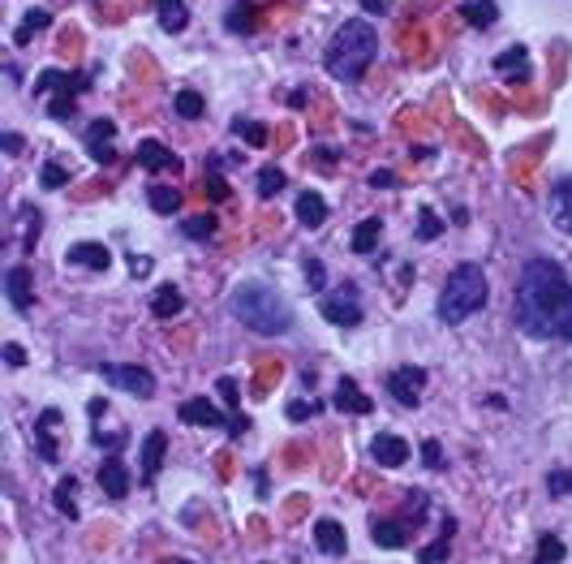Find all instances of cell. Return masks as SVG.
Returning a JSON list of instances; mask_svg holds the SVG:
<instances>
[{"mask_svg": "<svg viewBox=\"0 0 572 564\" xmlns=\"http://www.w3.org/2000/svg\"><path fill=\"white\" fill-rule=\"evenodd\" d=\"M147 203H151V207H155L160 215H172V212L181 207V190H177V185H151V190H147Z\"/></svg>", "mask_w": 572, "mask_h": 564, "instance_id": "4316f807", "label": "cell"}, {"mask_svg": "<svg viewBox=\"0 0 572 564\" xmlns=\"http://www.w3.org/2000/svg\"><path fill=\"white\" fill-rule=\"evenodd\" d=\"M250 427V418H245V413H237V418H233V423H228V435H241V431Z\"/></svg>", "mask_w": 572, "mask_h": 564, "instance_id": "c3c4849f", "label": "cell"}, {"mask_svg": "<svg viewBox=\"0 0 572 564\" xmlns=\"http://www.w3.org/2000/svg\"><path fill=\"white\" fill-rule=\"evenodd\" d=\"M117 125L112 121H95L87 130V151H90V160H99V164H112L117 160Z\"/></svg>", "mask_w": 572, "mask_h": 564, "instance_id": "9c48e42d", "label": "cell"}, {"mask_svg": "<svg viewBox=\"0 0 572 564\" xmlns=\"http://www.w3.org/2000/svg\"><path fill=\"white\" fill-rule=\"evenodd\" d=\"M495 17H499L495 0H469V5H465V22H469V26H495Z\"/></svg>", "mask_w": 572, "mask_h": 564, "instance_id": "83f0119b", "label": "cell"}, {"mask_svg": "<svg viewBox=\"0 0 572 564\" xmlns=\"http://www.w3.org/2000/svg\"><path fill=\"white\" fill-rule=\"evenodd\" d=\"M379 237H383V220H379V215H370V220H361L358 229H353V255H370V250H375L379 245Z\"/></svg>", "mask_w": 572, "mask_h": 564, "instance_id": "7402d4cb", "label": "cell"}, {"mask_svg": "<svg viewBox=\"0 0 572 564\" xmlns=\"http://www.w3.org/2000/svg\"><path fill=\"white\" fill-rule=\"evenodd\" d=\"M336 410H345V413H370L375 410V401L361 392L353 380H340L336 383Z\"/></svg>", "mask_w": 572, "mask_h": 564, "instance_id": "d6986e66", "label": "cell"}, {"mask_svg": "<svg viewBox=\"0 0 572 564\" xmlns=\"http://www.w3.org/2000/svg\"><path fill=\"white\" fill-rule=\"evenodd\" d=\"M5 362H9V366H22V362H26L22 345H14V340H9V345H5Z\"/></svg>", "mask_w": 572, "mask_h": 564, "instance_id": "7dc6e473", "label": "cell"}, {"mask_svg": "<svg viewBox=\"0 0 572 564\" xmlns=\"http://www.w3.org/2000/svg\"><path fill=\"white\" fill-rule=\"evenodd\" d=\"M297 220L306 225V229H318V225L328 220V199H323L318 190H306V194H297Z\"/></svg>", "mask_w": 572, "mask_h": 564, "instance_id": "ffe728a7", "label": "cell"}, {"mask_svg": "<svg viewBox=\"0 0 572 564\" xmlns=\"http://www.w3.org/2000/svg\"><path fill=\"white\" fill-rule=\"evenodd\" d=\"M155 14H160V26L168 35H181L190 26V9H185V0H155Z\"/></svg>", "mask_w": 572, "mask_h": 564, "instance_id": "44dd1931", "label": "cell"}, {"mask_svg": "<svg viewBox=\"0 0 572 564\" xmlns=\"http://www.w3.org/2000/svg\"><path fill=\"white\" fill-rule=\"evenodd\" d=\"M421 461H426L431 470H443V448H439V440H426V444H421Z\"/></svg>", "mask_w": 572, "mask_h": 564, "instance_id": "60d3db41", "label": "cell"}, {"mask_svg": "<svg viewBox=\"0 0 572 564\" xmlns=\"http://www.w3.org/2000/svg\"><path fill=\"white\" fill-rule=\"evenodd\" d=\"M388 5H391V0H361V9H366V14H383Z\"/></svg>", "mask_w": 572, "mask_h": 564, "instance_id": "681fc988", "label": "cell"}, {"mask_svg": "<svg viewBox=\"0 0 572 564\" xmlns=\"http://www.w3.org/2000/svg\"><path fill=\"white\" fill-rule=\"evenodd\" d=\"M564 556H568V548H564V538H556V534H542V538H538V556H534V564H564Z\"/></svg>", "mask_w": 572, "mask_h": 564, "instance_id": "f546056e", "label": "cell"}, {"mask_svg": "<svg viewBox=\"0 0 572 564\" xmlns=\"http://www.w3.org/2000/svg\"><path fill=\"white\" fill-rule=\"evenodd\" d=\"M318 310H323V319L336 323V328H358L361 323V302H358V289H353V285H345V289H336V293H323Z\"/></svg>", "mask_w": 572, "mask_h": 564, "instance_id": "8992f818", "label": "cell"}, {"mask_svg": "<svg viewBox=\"0 0 572 564\" xmlns=\"http://www.w3.org/2000/svg\"><path fill=\"white\" fill-rule=\"evenodd\" d=\"M233 130H237V134L245 138L250 147H263V142H267V130H263V125H255V121H233Z\"/></svg>", "mask_w": 572, "mask_h": 564, "instance_id": "74e56055", "label": "cell"}, {"mask_svg": "<svg viewBox=\"0 0 572 564\" xmlns=\"http://www.w3.org/2000/svg\"><path fill=\"white\" fill-rule=\"evenodd\" d=\"M138 164L147 168V172H164V168H172V172H177L181 160L168 151L164 142H155V138H142V142H138Z\"/></svg>", "mask_w": 572, "mask_h": 564, "instance_id": "7c38bea8", "label": "cell"}, {"mask_svg": "<svg viewBox=\"0 0 572 564\" xmlns=\"http://www.w3.org/2000/svg\"><path fill=\"white\" fill-rule=\"evenodd\" d=\"M448 548H452V534H443L439 543H431V548H421V556H418V560H421V564H439L443 556H448Z\"/></svg>", "mask_w": 572, "mask_h": 564, "instance_id": "f35d334b", "label": "cell"}, {"mask_svg": "<svg viewBox=\"0 0 572 564\" xmlns=\"http://www.w3.org/2000/svg\"><path fill=\"white\" fill-rule=\"evenodd\" d=\"M164 564H190V560H164Z\"/></svg>", "mask_w": 572, "mask_h": 564, "instance_id": "816d5d0a", "label": "cell"}, {"mask_svg": "<svg viewBox=\"0 0 572 564\" xmlns=\"http://www.w3.org/2000/svg\"><path fill=\"white\" fill-rule=\"evenodd\" d=\"M551 220H556V229H564L572 237V177L551 185Z\"/></svg>", "mask_w": 572, "mask_h": 564, "instance_id": "2e32d148", "label": "cell"}, {"mask_svg": "<svg viewBox=\"0 0 572 564\" xmlns=\"http://www.w3.org/2000/svg\"><path fill=\"white\" fill-rule=\"evenodd\" d=\"M99 487H104V496H112V500H125V496H130V470H125V461L120 457L99 461Z\"/></svg>", "mask_w": 572, "mask_h": 564, "instance_id": "30bf717a", "label": "cell"}, {"mask_svg": "<svg viewBox=\"0 0 572 564\" xmlns=\"http://www.w3.org/2000/svg\"><path fill=\"white\" fill-rule=\"evenodd\" d=\"M151 310H155V319H172V315L185 310V298H181V289H172V285H160L155 298H151Z\"/></svg>", "mask_w": 572, "mask_h": 564, "instance_id": "603a6c76", "label": "cell"}, {"mask_svg": "<svg viewBox=\"0 0 572 564\" xmlns=\"http://www.w3.org/2000/svg\"><path fill=\"white\" fill-rule=\"evenodd\" d=\"M172 108H177V117H185V121H198V117L207 112V99H203L198 91H177Z\"/></svg>", "mask_w": 572, "mask_h": 564, "instance_id": "f1b7e54d", "label": "cell"}, {"mask_svg": "<svg viewBox=\"0 0 572 564\" xmlns=\"http://www.w3.org/2000/svg\"><path fill=\"white\" fill-rule=\"evenodd\" d=\"M60 423L57 410H44L39 413V423H35V444H39V457L44 461H57V444H52V427Z\"/></svg>", "mask_w": 572, "mask_h": 564, "instance_id": "cb8c5ba5", "label": "cell"}, {"mask_svg": "<svg viewBox=\"0 0 572 564\" xmlns=\"http://www.w3.org/2000/svg\"><path fill=\"white\" fill-rule=\"evenodd\" d=\"M5 293H9L14 310H30V267L26 263H14V267L5 272Z\"/></svg>", "mask_w": 572, "mask_h": 564, "instance_id": "9a60e30c", "label": "cell"}, {"mask_svg": "<svg viewBox=\"0 0 572 564\" xmlns=\"http://www.w3.org/2000/svg\"><path fill=\"white\" fill-rule=\"evenodd\" d=\"M370 185H375V190H391V185H396V172H388V168H375V172H370Z\"/></svg>", "mask_w": 572, "mask_h": 564, "instance_id": "ee69618b", "label": "cell"}, {"mask_svg": "<svg viewBox=\"0 0 572 564\" xmlns=\"http://www.w3.org/2000/svg\"><path fill=\"white\" fill-rule=\"evenodd\" d=\"M491 289H486V272L478 263H461L452 267L448 280H443V293H439V319L443 323H465L469 315H478L486 306Z\"/></svg>", "mask_w": 572, "mask_h": 564, "instance_id": "277c9868", "label": "cell"}, {"mask_svg": "<svg viewBox=\"0 0 572 564\" xmlns=\"http://www.w3.org/2000/svg\"><path fill=\"white\" fill-rule=\"evenodd\" d=\"M65 259L74 263V267H90V272H108V263H112V250L104 242H78L69 245V255Z\"/></svg>", "mask_w": 572, "mask_h": 564, "instance_id": "8fae6325", "label": "cell"}, {"mask_svg": "<svg viewBox=\"0 0 572 564\" xmlns=\"http://www.w3.org/2000/svg\"><path fill=\"white\" fill-rule=\"evenodd\" d=\"M323 276H328V272H323V263H318V259L306 263V280H310V289H323Z\"/></svg>", "mask_w": 572, "mask_h": 564, "instance_id": "7bdbcfd3", "label": "cell"}, {"mask_svg": "<svg viewBox=\"0 0 572 564\" xmlns=\"http://www.w3.org/2000/svg\"><path fill=\"white\" fill-rule=\"evenodd\" d=\"M130 272H134V276H147V272H151V259H138V255H134V259H130Z\"/></svg>", "mask_w": 572, "mask_h": 564, "instance_id": "f907efd6", "label": "cell"}, {"mask_svg": "<svg viewBox=\"0 0 572 564\" xmlns=\"http://www.w3.org/2000/svg\"><path fill=\"white\" fill-rule=\"evenodd\" d=\"M310 413H318L315 401H293V405H288V418H310Z\"/></svg>", "mask_w": 572, "mask_h": 564, "instance_id": "f6af8a7d", "label": "cell"}, {"mask_svg": "<svg viewBox=\"0 0 572 564\" xmlns=\"http://www.w3.org/2000/svg\"><path fill=\"white\" fill-rule=\"evenodd\" d=\"M47 22H52V14H47V9H26V17H22V26L14 31V39H17V44H26V39H30L35 31H44Z\"/></svg>", "mask_w": 572, "mask_h": 564, "instance_id": "1f68e13d", "label": "cell"}, {"mask_svg": "<svg viewBox=\"0 0 572 564\" xmlns=\"http://www.w3.org/2000/svg\"><path fill=\"white\" fill-rule=\"evenodd\" d=\"M315 543H318V551H328V556H345L348 534H345V526H340V521L318 517L315 521Z\"/></svg>", "mask_w": 572, "mask_h": 564, "instance_id": "5bb4252c", "label": "cell"}, {"mask_svg": "<svg viewBox=\"0 0 572 564\" xmlns=\"http://www.w3.org/2000/svg\"><path fill=\"white\" fill-rule=\"evenodd\" d=\"M421 388H426V371H421V366H396L388 375V392L400 401V405H418Z\"/></svg>", "mask_w": 572, "mask_h": 564, "instance_id": "52a82bcc", "label": "cell"}, {"mask_svg": "<svg viewBox=\"0 0 572 564\" xmlns=\"http://www.w3.org/2000/svg\"><path fill=\"white\" fill-rule=\"evenodd\" d=\"M495 74L529 78V52H525V47H508V52H499V57H495Z\"/></svg>", "mask_w": 572, "mask_h": 564, "instance_id": "484cf974", "label": "cell"}, {"mask_svg": "<svg viewBox=\"0 0 572 564\" xmlns=\"http://www.w3.org/2000/svg\"><path fill=\"white\" fill-rule=\"evenodd\" d=\"M379 57V31L366 22V17H348L340 31L331 35L328 52H323V65L336 82H358Z\"/></svg>", "mask_w": 572, "mask_h": 564, "instance_id": "7a4b0ae2", "label": "cell"}, {"mask_svg": "<svg viewBox=\"0 0 572 564\" xmlns=\"http://www.w3.org/2000/svg\"><path fill=\"white\" fill-rule=\"evenodd\" d=\"M224 31H233V35H255V31H258V9L250 5V0H237V5H228Z\"/></svg>", "mask_w": 572, "mask_h": 564, "instance_id": "ac0fdd59", "label": "cell"}, {"mask_svg": "<svg viewBox=\"0 0 572 564\" xmlns=\"http://www.w3.org/2000/svg\"><path fill=\"white\" fill-rule=\"evenodd\" d=\"M228 310L237 315L250 332L258 336H285L293 332V310H288V302L280 298L276 289H267V285H258V280H245V285H237L233 289V298H228Z\"/></svg>", "mask_w": 572, "mask_h": 564, "instance_id": "3957f363", "label": "cell"}, {"mask_svg": "<svg viewBox=\"0 0 572 564\" xmlns=\"http://www.w3.org/2000/svg\"><path fill=\"white\" fill-rule=\"evenodd\" d=\"M215 388H220V397H224V405H233V410H237V401H241V392H237V383H233V380H228V375H224V380L215 383Z\"/></svg>", "mask_w": 572, "mask_h": 564, "instance_id": "b9f144b4", "label": "cell"}, {"mask_svg": "<svg viewBox=\"0 0 572 564\" xmlns=\"http://www.w3.org/2000/svg\"><path fill=\"white\" fill-rule=\"evenodd\" d=\"M164 453H168V435L164 431H151L147 440H142V478L155 483V474L164 465Z\"/></svg>", "mask_w": 572, "mask_h": 564, "instance_id": "e0dca14e", "label": "cell"}, {"mask_svg": "<svg viewBox=\"0 0 572 564\" xmlns=\"http://www.w3.org/2000/svg\"><path fill=\"white\" fill-rule=\"evenodd\" d=\"M512 310L521 332L538 340H572V280L551 259H529L521 267Z\"/></svg>", "mask_w": 572, "mask_h": 564, "instance_id": "6da1fadb", "label": "cell"}, {"mask_svg": "<svg viewBox=\"0 0 572 564\" xmlns=\"http://www.w3.org/2000/svg\"><path fill=\"white\" fill-rule=\"evenodd\" d=\"M74 491H78V478H74V474H69V478H60V483H57V508H60V513H69V517H78Z\"/></svg>", "mask_w": 572, "mask_h": 564, "instance_id": "836d02e7", "label": "cell"}, {"mask_svg": "<svg viewBox=\"0 0 572 564\" xmlns=\"http://www.w3.org/2000/svg\"><path fill=\"white\" fill-rule=\"evenodd\" d=\"M39 182H44V190H60V185H69V168H60L47 160L44 172H39Z\"/></svg>", "mask_w": 572, "mask_h": 564, "instance_id": "e575fe53", "label": "cell"}, {"mask_svg": "<svg viewBox=\"0 0 572 564\" xmlns=\"http://www.w3.org/2000/svg\"><path fill=\"white\" fill-rule=\"evenodd\" d=\"M99 375H104L112 388L120 392H130V397H155V375H151L147 366H125V362H104L99 366Z\"/></svg>", "mask_w": 572, "mask_h": 564, "instance_id": "5b68a950", "label": "cell"}, {"mask_svg": "<svg viewBox=\"0 0 572 564\" xmlns=\"http://www.w3.org/2000/svg\"><path fill=\"white\" fill-rule=\"evenodd\" d=\"M203 194H211L215 203H224V199H228V182H224V177H215V172H211V177H203Z\"/></svg>", "mask_w": 572, "mask_h": 564, "instance_id": "ab89813d", "label": "cell"}, {"mask_svg": "<svg viewBox=\"0 0 572 564\" xmlns=\"http://www.w3.org/2000/svg\"><path fill=\"white\" fill-rule=\"evenodd\" d=\"M285 190V172L276 164H267V168H258V194L263 199H271V194H280Z\"/></svg>", "mask_w": 572, "mask_h": 564, "instance_id": "d6a6232c", "label": "cell"}, {"mask_svg": "<svg viewBox=\"0 0 572 564\" xmlns=\"http://www.w3.org/2000/svg\"><path fill=\"white\" fill-rule=\"evenodd\" d=\"M370 538H375L379 548H388V551H396V548H405L409 543V534H405L400 521H375V526H370Z\"/></svg>", "mask_w": 572, "mask_h": 564, "instance_id": "d4e9b609", "label": "cell"}, {"mask_svg": "<svg viewBox=\"0 0 572 564\" xmlns=\"http://www.w3.org/2000/svg\"><path fill=\"white\" fill-rule=\"evenodd\" d=\"M370 457H375L383 470H396V465H405V461H409V444L400 440V435H375Z\"/></svg>", "mask_w": 572, "mask_h": 564, "instance_id": "4fadbf2b", "label": "cell"}, {"mask_svg": "<svg viewBox=\"0 0 572 564\" xmlns=\"http://www.w3.org/2000/svg\"><path fill=\"white\" fill-rule=\"evenodd\" d=\"M418 220H421V225H418V237H421V242H431V237H439V233H443V220H439L431 207H426Z\"/></svg>", "mask_w": 572, "mask_h": 564, "instance_id": "8d00e7d4", "label": "cell"}, {"mask_svg": "<svg viewBox=\"0 0 572 564\" xmlns=\"http://www.w3.org/2000/svg\"><path fill=\"white\" fill-rule=\"evenodd\" d=\"M0 147H5L9 155H17V151H22V134H14V130H9V134H0Z\"/></svg>", "mask_w": 572, "mask_h": 564, "instance_id": "bcb514c9", "label": "cell"}, {"mask_svg": "<svg viewBox=\"0 0 572 564\" xmlns=\"http://www.w3.org/2000/svg\"><path fill=\"white\" fill-rule=\"evenodd\" d=\"M546 491H551V496H572V470H551L546 474Z\"/></svg>", "mask_w": 572, "mask_h": 564, "instance_id": "d590c367", "label": "cell"}, {"mask_svg": "<svg viewBox=\"0 0 572 564\" xmlns=\"http://www.w3.org/2000/svg\"><path fill=\"white\" fill-rule=\"evenodd\" d=\"M181 423H190V427H228V418L215 405H211L207 397H194V401H181Z\"/></svg>", "mask_w": 572, "mask_h": 564, "instance_id": "ba28073f", "label": "cell"}, {"mask_svg": "<svg viewBox=\"0 0 572 564\" xmlns=\"http://www.w3.org/2000/svg\"><path fill=\"white\" fill-rule=\"evenodd\" d=\"M215 229H220V225H215V215H190V220H181V233H185V237H194V242H207V237H215Z\"/></svg>", "mask_w": 572, "mask_h": 564, "instance_id": "4dcf8cb0", "label": "cell"}]
</instances>
